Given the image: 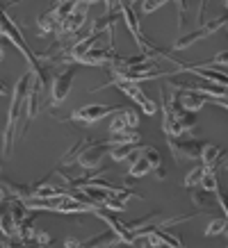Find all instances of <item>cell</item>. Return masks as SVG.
I'll return each mask as SVG.
<instances>
[{"instance_id": "41", "label": "cell", "mask_w": 228, "mask_h": 248, "mask_svg": "<svg viewBox=\"0 0 228 248\" xmlns=\"http://www.w3.org/2000/svg\"><path fill=\"white\" fill-rule=\"evenodd\" d=\"M18 2H21V0H9V2H7V5H5V7H14V5H18Z\"/></svg>"}, {"instance_id": "35", "label": "cell", "mask_w": 228, "mask_h": 248, "mask_svg": "<svg viewBox=\"0 0 228 248\" xmlns=\"http://www.w3.org/2000/svg\"><path fill=\"white\" fill-rule=\"evenodd\" d=\"M205 5H208V0H201V2H198V14H196V23L198 25H203V12H205Z\"/></svg>"}, {"instance_id": "15", "label": "cell", "mask_w": 228, "mask_h": 248, "mask_svg": "<svg viewBox=\"0 0 228 248\" xmlns=\"http://www.w3.org/2000/svg\"><path fill=\"white\" fill-rule=\"evenodd\" d=\"M162 218H164L162 212H153V214H146V217L135 218V221H123V223L128 226L130 232L137 234V232H142V230H148V228H158Z\"/></svg>"}, {"instance_id": "40", "label": "cell", "mask_w": 228, "mask_h": 248, "mask_svg": "<svg viewBox=\"0 0 228 248\" xmlns=\"http://www.w3.org/2000/svg\"><path fill=\"white\" fill-rule=\"evenodd\" d=\"M5 194H7V189H5V187H2V185H0V203L5 201Z\"/></svg>"}, {"instance_id": "12", "label": "cell", "mask_w": 228, "mask_h": 248, "mask_svg": "<svg viewBox=\"0 0 228 248\" xmlns=\"http://www.w3.org/2000/svg\"><path fill=\"white\" fill-rule=\"evenodd\" d=\"M116 57H119V53H116L114 44H110L107 48H91V50H87L78 60V64H82V66H107Z\"/></svg>"}, {"instance_id": "47", "label": "cell", "mask_w": 228, "mask_h": 248, "mask_svg": "<svg viewBox=\"0 0 228 248\" xmlns=\"http://www.w3.org/2000/svg\"><path fill=\"white\" fill-rule=\"evenodd\" d=\"M53 2H55V0H50V5H53Z\"/></svg>"}, {"instance_id": "32", "label": "cell", "mask_w": 228, "mask_h": 248, "mask_svg": "<svg viewBox=\"0 0 228 248\" xmlns=\"http://www.w3.org/2000/svg\"><path fill=\"white\" fill-rule=\"evenodd\" d=\"M214 194H217V205L224 210V217L228 218V194H224L219 187H217V191H214Z\"/></svg>"}, {"instance_id": "43", "label": "cell", "mask_w": 228, "mask_h": 248, "mask_svg": "<svg viewBox=\"0 0 228 248\" xmlns=\"http://www.w3.org/2000/svg\"><path fill=\"white\" fill-rule=\"evenodd\" d=\"M84 5H94V2H100V0H82Z\"/></svg>"}, {"instance_id": "22", "label": "cell", "mask_w": 228, "mask_h": 248, "mask_svg": "<svg viewBox=\"0 0 228 248\" xmlns=\"http://www.w3.org/2000/svg\"><path fill=\"white\" fill-rule=\"evenodd\" d=\"M228 228V218L221 217V218H212L208 228H205V237H217V234H224Z\"/></svg>"}, {"instance_id": "10", "label": "cell", "mask_w": 228, "mask_h": 248, "mask_svg": "<svg viewBox=\"0 0 228 248\" xmlns=\"http://www.w3.org/2000/svg\"><path fill=\"white\" fill-rule=\"evenodd\" d=\"M87 14H89V5H84L82 0H78L73 9L68 12V16L62 23L60 32H57V39H66L71 34H78V30H82V25L87 23Z\"/></svg>"}, {"instance_id": "48", "label": "cell", "mask_w": 228, "mask_h": 248, "mask_svg": "<svg viewBox=\"0 0 228 248\" xmlns=\"http://www.w3.org/2000/svg\"><path fill=\"white\" fill-rule=\"evenodd\" d=\"M0 171H2V166H0Z\"/></svg>"}, {"instance_id": "38", "label": "cell", "mask_w": 228, "mask_h": 248, "mask_svg": "<svg viewBox=\"0 0 228 248\" xmlns=\"http://www.w3.org/2000/svg\"><path fill=\"white\" fill-rule=\"evenodd\" d=\"M7 93H9L7 82H2V80H0V98H2V96H7Z\"/></svg>"}, {"instance_id": "45", "label": "cell", "mask_w": 228, "mask_h": 248, "mask_svg": "<svg viewBox=\"0 0 228 248\" xmlns=\"http://www.w3.org/2000/svg\"><path fill=\"white\" fill-rule=\"evenodd\" d=\"M226 237H228V228H226Z\"/></svg>"}, {"instance_id": "5", "label": "cell", "mask_w": 228, "mask_h": 248, "mask_svg": "<svg viewBox=\"0 0 228 248\" xmlns=\"http://www.w3.org/2000/svg\"><path fill=\"white\" fill-rule=\"evenodd\" d=\"M78 76V68L73 64L60 68L57 73L53 76V82H50V100H48V109L50 107H57L62 105L66 96L71 93V87H73V80Z\"/></svg>"}, {"instance_id": "18", "label": "cell", "mask_w": 228, "mask_h": 248, "mask_svg": "<svg viewBox=\"0 0 228 248\" xmlns=\"http://www.w3.org/2000/svg\"><path fill=\"white\" fill-rule=\"evenodd\" d=\"M96 41H98V34H84L82 39H78L76 44L71 46V62H78L80 57H82L87 50H91L94 46H96Z\"/></svg>"}, {"instance_id": "34", "label": "cell", "mask_w": 228, "mask_h": 248, "mask_svg": "<svg viewBox=\"0 0 228 248\" xmlns=\"http://www.w3.org/2000/svg\"><path fill=\"white\" fill-rule=\"evenodd\" d=\"M105 2V12H119V7H121V0H103Z\"/></svg>"}, {"instance_id": "7", "label": "cell", "mask_w": 228, "mask_h": 248, "mask_svg": "<svg viewBox=\"0 0 228 248\" xmlns=\"http://www.w3.org/2000/svg\"><path fill=\"white\" fill-rule=\"evenodd\" d=\"M123 107H112V105H103V103H91V105H84L80 109H73V112L64 116L60 121H71V123H82V125H91L96 121L105 119V116H112L114 112H121Z\"/></svg>"}, {"instance_id": "46", "label": "cell", "mask_w": 228, "mask_h": 248, "mask_svg": "<svg viewBox=\"0 0 228 248\" xmlns=\"http://www.w3.org/2000/svg\"><path fill=\"white\" fill-rule=\"evenodd\" d=\"M130 2H137V0H130Z\"/></svg>"}, {"instance_id": "23", "label": "cell", "mask_w": 228, "mask_h": 248, "mask_svg": "<svg viewBox=\"0 0 228 248\" xmlns=\"http://www.w3.org/2000/svg\"><path fill=\"white\" fill-rule=\"evenodd\" d=\"M123 109H126V107H123ZM123 109H121L119 114L114 112L112 119H110V132H112V135H121V132L130 130L128 123H126V116H123Z\"/></svg>"}, {"instance_id": "42", "label": "cell", "mask_w": 228, "mask_h": 248, "mask_svg": "<svg viewBox=\"0 0 228 248\" xmlns=\"http://www.w3.org/2000/svg\"><path fill=\"white\" fill-rule=\"evenodd\" d=\"M62 2H76V0H55L53 5H62ZM53 5H50V7H53Z\"/></svg>"}, {"instance_id": "2", "label": "cell", "mask_w": 228, "mask_h": 248, "mask_svg": "<svg viewBox=\"0 0 228 248\" xmlns=\"http://www.w3.org/2000/svg\"><path fill=\"white\" fill-rule=\"evenodd\" d=\"M0 37H5V41H9V44L25 57L28 71H32L34 76H41V62L37 60V55L32 53V48L28 46V41L23 39V32L18 30V25L12 21V16L7 14V7H5V5H0Z\"/></svg>"}, {"instance_id": "31", "label": "cell", "mask_w": 228, "mask_h": 248, "mask_svg": "<svg viewBox=\"0 0 228 248\" xmlns=\"http://www.w3.org/2000/svg\"><path fill=\"white\" fill-rule=\"evenodd\" d=\"M176 5H178V30H182L187 21V0H176Z\"/></svg>"}, {"instance_id": "33", "label": "cell", "mask_w": 228, "mask_h": 248, "mask_svg": "<svg viewBox=\"0 0 228 248\" xmlns=\"http://www.w3.org/2000/svg\"><path fill=\"white\" fill-rule=\"evenodd\" d=\"M34 244H37V246H48V244H50V234L46 232V230H37V232H34Z\"/></svg>"}, {"instance_id": "17", "label": "cell", "mask_w": 228, "mask_h": 248, "mask_svg": "<svg viewBox=\"0 0 228 248\" xmlns=\"http://www.w3.org/2000/svg\"><path fill=\"white\" fill-rule=\"evenodd\" d=\"M178 103H180V107L187 109V112H198V109L208 103V98L198 96V93H192V91H178Z\"/></svg>"}, {"instance_id": "16", "label": "cell", "mask_w": 228, "mask_h": 248, "mask_svg": "<svg viewBox=\"0 0 228 248\" xmlns=\"http://www.w3.org/2000/svg\"><path fill=\"white\" fill-rule=\"evenodd\" d=\"M89 143H91L89 137H82L80 141L73 143V146H71V148H68V151L64 153V157L60 159V164H57V166H62V169H66V166H76L78 157L82 155V151L87 148V146H89Z\"/></svg>"}, {"instance_id": "8", "label": "cell", "mask_w": 228, "mask_h": 248, "mask_svg": "<svg viewBox=\"0 0 228 248\" xmlns=\"http://www.w3.org/2000/svg\"><path fill=\"white\" fill-rule=\"evenodd\" d=\"M119 12H121V21L126 23L128 32L132 34V39H135L137 48H139L142 53L148 55V50H151V44H146V41H144V32H142L139 18H137L135 9H132V2H130V0H121V7H119Z\"/></svg>"}, {"instance_id": "39", "label": "cell", "mask_w": 228, "mask_h": 248, "mask_svg": "<svg viewBox=\"0 0 228 248\" xmlns=\"http://www.w3.org/2000/svg\"><path fill=\"white\" fill-rule=\"evenodd\" d=\"M5 60V44H2V39H0V62Z\"/></svg>"}, {"instance_id": "28", "label": "cell", "mask_w": 228, "mask_h": 248, "mask_svg": "<svg viewBox=\"0 0 228 248\" xmlns=\"http://www.w3.org/2000/svg\"><path fill=\"white\" fill-rule=\"evenodd\" d=\"M167 2H171V0H144V2H142V12H144V14H153V12H158L160 7H164Z\"/></svg>"}, {"instance_id": "26", "label": "cell", "mask_w": 228, "mask_h": 248, "mask_svg": "<svg viewBox=\"0 0 228 248\" xmlns=\"http://www.w3.org/2000/svg\"><path fill=\"white\" fill-rule=\"evenodd\" d=\"M142 153H144L146 159L151 162L153 169H158V166L162 164V155H160L158 148H153V146H142Z\"/></svg>"}, {"instance_id": "25", "label": "cell", "mask_w": 228, "mask_h": 248, "mask_svg": "<svg viewBox=\"0 0 228 248\" xmlns=\"http://www.w3.org/2000/svg\"><path fill=\"white\" fill-rule=\"evenodd\" d=\"M192 203L196 205V207H203V210L208 212L210 210V205H208V191H205L203 187L194 189V191H192Z\"/></svg>"}, {"instance_id": "14", "label": "cell", "mask_w": 228, "mask_h": 248, "mask_svg": "<svg viewBox=\"0 0 228 248\" xmlns=\"http://www.w3.org/2000/svg\"><path fill=\"white\" fill-rule=\"evenodd\" d=\"M60 28H62V21L57 18V14H55L53 7L48 9L46 14H39V18H37V32H39V34H44V37L55 34V37H57Z\"/></svg>"}, {"instance_id": "11", "label": "cell", "mask_w": 228, "mask_h": 248, "mask_svg": "<svg viewBox=\"0 0 228 248\" xmlns=\"http://www.w3.org/2000/svg\"><path fill=\"white\" fill-rule=\"evenodd\" d=\"M94 214L100 218V221H105L107 228L114 232V237L121 241V244H126V246H135V232H130L128 226L123 223V221H119V218L114 217L110 210H105V207H96L94 210Z\"/></svg>"}, {"instance_id": "29", "label": "cell", "mask_w": 228, "mask_h": 248, "mask_svg": "<svg viewBox=\"0 0 228 248\" xmlns=\"http://www.w3.org/2000/svg\"><path fill=\"white\" fill-rule=\"evenodd\" d=\"M201 66H228V50L217 53L212 60H208L205 64H201Z\"/></svg>"}, {"instance_id": "44", "label": "cell", "mask_w": 228, "mask_h": 248, "mask_svg": "<svg viewBox=\"0 0 228 248\" xmlns=\"http://www.w3.org/2000/svg\"><path fill=\"white\" fill-rule=\"evenodd\" d=\"M224 5H226V9H228V0H224ZM226 28H228V25H226Z\"/></svg>"}, {"instance_id": "21", "label": "cell", "mask_w": 228, "mask_h": 248, "mask_svg": "<svg viewBox=\"0 0 228 248\" xmlns=\"http://www.w3.org/2000/svg\"><path fill=\"white\" fill-rule=\"evenodd\" d=\"M0 234L2 237H16L14 234V223H12V214H9V207L5 210L0 205Z\"/></svg>"}, {"instance_id": "13", "label": "cell", "mask_w": 228, "mask_h": 248, "mask_svg": "<svg viewBox=\"0 0 228 248\" xmlns=\"http://www.w3.org/2000/svg\"><path fill=\"white\" fill-rule=\"evenodd\" d=\"M128 162H130V169H128V173H126V178H144V175H148V173L153 171L151 162H148L146 155L142 153V146L137 148V153L128 159Z\"/></svg>"}, {"instance_id": "36", "label": "cell", "mask_w": 228, "mask_h": 248, "mask_svg": "<svg viewBox=\"0 0 228 248\" xmlns=\"http://www.w3.org/2000/svg\"><path fill=\"white\" fill-rule=\"evenodd\" d=\"M64 246H66V248H76V246H84V241L76 239V237H68V239H64Z\"/></svg>"}, {"instance_id": "24", "label": "cell", "mask_w": 228, "mask_h": 248, "mask_svg": "<svg viewBox=\"0 0 228 248\" xmlns=\"http://www.w3.org/2000/svg\"><path fill=\"white\" fill-rule=\"evenodd\" d=\"M203 173H205V166H194L187 175H185V187H190V189H194V187H201V180H203Z\"/></svg>"}, {"instance_id": "27", "label": "cell", "mask_w": 228, "mask_h": 248, "mask_svg": "<svg viewBox=\"0 0 228 248\" xmlns=\"http://www.w3.org/2000/svg\"><path fill=\"white\" fill-rule=\"evenodd\" d=\"M201 187H203L205 191H217V187H219V182H217V173H214V171H205L203 173V180H201Z\"/></svg>"}, {"instance_id": "9", "label": "cell", "mask_w": 228, "mask_h": 248, "mask_svg": "<svg viewBox=\"0 0 228 248\" xmlns=\"http://www.w3.org/2000/svg\"><path fill=\"white\" fill-rule=\"evenodd\" d=\"M107 151H110V141H91L82 151V155L78 157L76 166L82 171H98Z\"/></svg>"}, {"instance_id": "20", "label": "cell", "mask_w": 228, "mask_h": 248, "mask_svg": "<svg viewBox=\"0 0 228 248\" xmlns=\"http://www.w3.org/2000/svg\"><path fill=\"white\" fill-rule=\"evenodd\" d=\"M137 148H139L137 143H119V146H112L107 151V155L112 157V162H128L137 153Z\"/></svg>"}, {"instance_id": "4", "label": "cell", "mask_w": 228, "mask_h": 248, "mask_svg": "<svg viewBox=\"0 0 228 248\" xmlns=\"http://www.w3.org/2000/svg\"><path fill=\"white\" fill-rule=\"evenodd\" d=\"M167 143L176 162H182V159H201V151H203V146H205V141L196 139L194 132H187V135H182V137H167Z\"/></svg>"}, {"instance_id": "3", "label": "cell", "mask_w": 228, "mask_h": 248, "mask_svg": "<svg viewBox=\"0 0 228 248\" xmlns=\"http://www.w3.org/2000/svg\"><path fill=\"white\" fill-rule=\"evenodd\" d=\"M107 87H116V89L121 91V93H126V96H128L132 103H137V105L142 107V112L148 114V116H153V114L160 112V105L155 103V100H151V98H148L144 91H142L139 82H130V80H110V82H105V84H100V87H96L94 91L107 89Z\"/></svg>"}, {"instance_id": "30", "label": "cell", "mask_w": 228, "mask_h": 248, "mask_svg": "<svg viewBox=\"0 0 228 248\" xmlns=\"http://www.w3.org/2000/svg\"><path fill=\"white\" fill-rule=\"evenodd\" d=\"M123 116H126V123H128L130 130H137V125H139V114L132 109V107H126L123 109Z\"/></svg>"}, {"instance_id": "1", "label": "cell", "mask_w": 228, "mask_h": 248, "mask_svg": "<svg viewBox=\"0 0 228 248\" xmlns=\"http://www.w3.org/2000/svg\"><path fill=\"white\" fill-rule=\"evenodd\" d=\"M32 78H34V73H32V71H25V73L16 80L14 89H12V93H9L12 98H9L7 119H5V130H2V153H5V157H12V153H14L16 130H18L23 103H25V96H28V91H30Z\"/></svg>"}, {"instance_id": "37", "label": "cell", "mask_w": 228, "mask_h": 248, "mask_svg": "<svg viewBox=\"0 0 228 248\" xmlns=\"http://www.w3.org/2000/svg\"><path fill=\"white\" fill-rule=\"evenodd\" d=\"M153 171H155V178H158V180H164V178H167V171L162 169V164H160L158 169H153Z\"/></svg>"}, {"instance_id": "19", "label": "cell", "mask_w": 228, "mask_h": 248, "mask_svg": "<svg viewBox=\"0 0 228 248\" xmlns=\"http://www.w3.org/2000/svg\"><path fill=\"white\" fill-rule=\"evenodd\" d=\"M219 155H221V148L217 143H205L203 151H201V162H203L205 171H214V169H217Z\"/></svg>"}, {"instance_id": "6", "label": "cell", "mask_w": 228, "mask_h": 248, "mask_svg": "<svg viewBox=\"0 0 228 248\" xmlns=\"http://www.w3.org/2000/svg\"><path fill=\"white\" fill-rule=\"evenodd\" d=\"M224 25H228V16H217L212 21H205L203 25H198L196 30L187 32V34H180V37L171 44V50H185V48H190L192 44H196L201 39L210 37V34H214L217 30H221Z\"/></svg>"}]
</instances>
